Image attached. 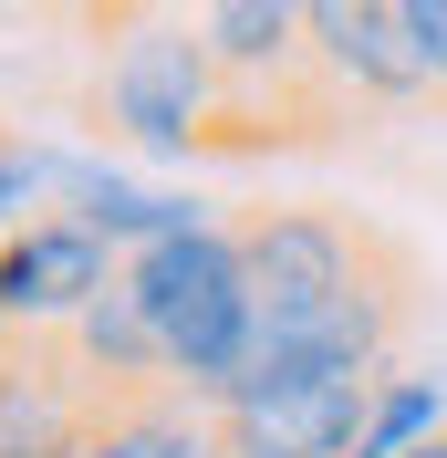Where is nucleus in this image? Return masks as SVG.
Instances as JSON below:
<instances>
[{
	"instance_id": "9d476101",
	"label": "nucleus",
	"mask_w": 447,
	"mask_h": 458,
	"mask_svg": "<svg viewBox=\"0 0 447 458\" xmlns=\"http://www.w3.org/2000/svg\"><path fill=\"white\" fill-rule=\"evenodd\" d=\"M84 458H229L208 406H188L177 386H146V396H105Z\"/></svg>"
},
{
	"instance_id": "7ed1b4c3",
	"label": "nucleus",
	"mask_w": 447,
	"mask_h": 458,
	"mask_svg": "<svg viewBox=\"0 0 447 458\" xmlns=\"http://www.w3.org/2000/svg\"><path fill=\"white\" fill-rule=\"evenodd\" d=\"M198 42H208V63H219V84L229 105H240V136L271 146V94H291V114H323L343 105L333 84H323V63H312V21H302V0H208L198 11Z\"/></svg>"
},
{
	"instance_id": "6e6552de",
	"label": "nucleus",
	"mask_w": 447,
	"mask_h": 458,
	"mask_svg": "<svg viewBox=\"0 0 447 458\" xmlns=\"http://www.w3.org/2000/svg\"><path fill=\"white\" fill-rule=\"evenodd\" d=\"M53 219H84L125 260L156 250V240H188V229H219L188 188H146V177H125L114 157H84V146H53Z\"/></svg>"
},
{
	"instance_id": "20e7f679",
	"label": "nucleus",
	"mask_w": 447,
	"mask_h": 458,
	"mask_svg": "<svg viewBox=\"0 0 447 458\" xmlns=\"http://www.w3.org/2000/svg\"><path fill=\"white\" fill-rule=\"evenodd\" d=\"M240 260H250L260 313H312V302H354V292L406 282V260L375 229H354L343 208H260L240 229Z\"/></svg>"
},
{
	"instance_id": "4468645a",
	"label": "nucleus",
	"mask_w": 447,
	"mask_h": 458,
	"mask_svg": "<svg viewBox=\"0 0 447 458\" xmlns=\"http://www.w3.org/2000/svg\"><path fill=\"white\" fill-rule=\"evenodd\" d=\"M406 42L426 63V94H447V0H406Z\"/></svg>"
},
{
	"instance_id": "dca6fc26",
	"label": "nucleus",
	"mask_w": 447,
	"mask_h": 458,
	"mask_svg": "<svg viewBox=\"0 0 447 458\" xmlns=\"http://www.w3.org/2000/svg\"><path fill=\"white\" fill-rule=\"evenodd\" d=\"M0 365H11V323H0Z\"/></svg>"
},
{
	"instance_id": "1a4fd4ad",
	"label": "nucleus",
	"mask_w": 447,
	"mask_h": 458,
	"mask_svg": "<svg viewBox=\"0 0 447 458\" xmlns=\"http://www.w3.org/2000/svg\"><path fill=\"white\" fill-rule=\"evenodd\" d=\"M302 21H312V63L333 94H354V105L426 94V63L406 42V0H302Z\"/></svg>"
},
{
	"instance_id": "9b49d317",
	"label": "nucleus",
	"mask_w": 447,
	"mask_h": 458,
	"mask_svg": "<svg viewBox=\"0 0 447 458\" xmlns=\"http://www.w3.org/2000/svg\"><path fill=\"white\" fill-rule=\"evenodd\" d=\"M73 354H84V375L105 386V396H146V386H167V354H156V334H146V313H136V292H125V282H114L105 302H84Z\"/></svg>"
},
{
	"instance_id": "f257e3e1",
	"label": "nucleus",
	"mask_w": 447,
	"mask_h": 458,
	"mask_svg": "<svg viewBox=\"0 0 447 458\" xmlns=\"http://www.w3.org/2000/svg\"><path fill=\"white\" fill-rule=\"evenodd\" d=\"M94 114L114 136L156 157V167H188V157H219L240 136V105H229L219 63L198 42V11H114L105 21V73H94Z\"/></svg>"
},
{
	"instance_id": "2eb2a0df",
	"label": "nucleus",
	"mask_w": 447,
	"mask_h": 458,
	"mask_svg": "<svg viewBox=\"0 0 447 458\" xmlns=\"http://www.w3.org/2000/svg\"><path fill=\"white\" fill-rule=\"evenodd\" d=\"M406 458H447V437H426V448H406Z\"/></svg>"
},
{
	"instance_id": "f03ea898",
	"label": "nucleus",
	"mask_w": 447,
	"mask_h": 458,
	"mask_svg": "<svg viewBox=\"0 0 447 458\" xmlns=\"http://www.w3.org/2000/svg\"><path fill=\"white\" fill-rule=\"evenodd\" d=\"M125 292H136L146 334L167 354V386L188 406H219L260 344V292H250V260H240V229H188V240L136 250Z\"/></svg>"
},
{
	"instance_id": "ddd939ff",
	"label": "nucleus",
	"mask_w": 447,
	"mask_h": 458,
	"mask_svg": "<svg viewBox=\"0 0 447 458\" xmlns=\"http://www.w3.org/2000/svg\"><path fill=\"white\" fill-rule=\"evenodd\" d=\"M53 199V146H11L0 136V219H21V208H42ZM53 219V208H42Z\"/></svg>"
},
{
	"instance_id": "423d86ee",
	"label": "nucleus",
	"mask_w": 447,
	"mask_h": 458,
	"mask_svg": "<svg viewBox=\"0 0 447 458\" xmlns=\"http://www.w3.org/2000/svg\"><path fill=\"white\" fill-rule=\"evenodd\" d=\"M375 386L385 375H302L271 396H229L208 428L229 458H354L375 428Z\"/></svg>"
},
{
	"instance_id": "f8f14e48",
	"label": "nucleus",
	"mask_w": 447,
	"mask_h": 458,
	"mask_svg": "<svg viewBox=\"0 0 447 458\" xmlns=\"http://www.w3.org/2000/svg\"><path fill=\"white\" fill-rule=\"evenodd\" d=\"M426 437H447V365H385L375 428H364L354 458H406V448H426Z\"/></svg>"
},
{
	"instance_id": "0eeeda50",
	"label": "nucleus",
	"mask_w": 447,
	"mask_h": 458,
	"mask_svg": "<svg viewBox=\"0 0 447 458\" xmlns=\"http://www.w3.org/2000/svg\"><path fill=\"white\" fill-rule=\"evenodd\" d=\"M105 386L84 375L73 334H21L0 365V458H84Z\"/></svg>"
},
{
	"instance_id": "39448f33",
	"label": "nucleus",
	"mask_w": 447,
	"mask_h": 458,
	"mask_svg": "<svg viewBox=\"0 0 447 458\" xmlns=\"http://www.w3.org/2000/svg\"><path fill=\"white\" fill-rule=\"evenodd\" d=\"M125 282V250L94 240L84 219H21L0 240V323H21V334H73L84 302Z\"/></svg>"
}]
</instances>
